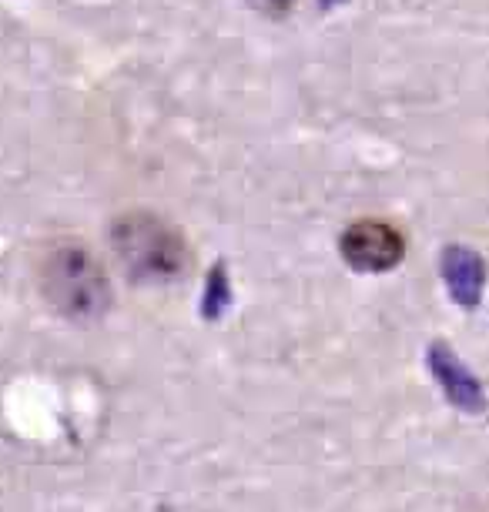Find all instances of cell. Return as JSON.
I'll use <instances>...</instances> for the list:
<instances>
[{"mask_svg":"<svg viewBox=\"0 0 489 512\" xmlns=\"http://www.w3.org/2000/svg\"><path fill=\"white\" fill-rule=\"evenodd\" d=\"M37 288L44 302L67 318H98L111 305V282L94 251L81 241L61 238L37 255Z\"/></svg>","mask_w":489,"mask_h":512,"instance_id":"obj_1","label":"cell"},{"mask_svg":"<svg viewBox=\"0 0 489 512\" xmlns=\"http://www.w3.org/2000/svg\"><path fill=\"white\" fill-rule=\"evenodd\" d=\"M258 4L272 7V11H285V7H289V4H292V0H258Z\"/></svg>","mask_w":489,"mask_h":512,"instance_id":"obj_5","label":"cell"},{"mask_svg":"<svg viewBox=\"0 0 489 512\" xmlns=\"http://www.w3.org/2000/svg\"><path fill=\"white\" fill-rule=\"evenodd\" d=\"M483 262L473 255L469 248H449L446 255V282L453 288V295L463 305L473 308L479 302V292H483Z\"/></svg>","mask_w":489,"mask_h":512,"instance_id":"obj_4","label":"cell"},{"mask_svg":"<svg viewBox=\"0 0 489 512\" xmlns=\"http://www.w3.org/2000/svg\"><path fill=\"white\" fill-rule=\"evenodd\" d=\"M114 258L134 282L161 285L185 275L191 251L185 235L158 211H124L108 231Z\"/></svg>","mask_w":489,"mask_h":512,"instance_id":"obj_2","label":"cell"},{"mask_svg":"<svg viewBox=\"0 0 489 512\" xmlns=\"http://www.w3.org/2000/svg\"><path fill=\"white\" fill-rule=\"evenodd\" d=\"M342 258L359 272H389L406 255V238L382 218H359L339 238Z\"/></svg>","mask_w":489,"mask_h":512,"instance_id":"obj_3","label":"cell"}]
</instances>
